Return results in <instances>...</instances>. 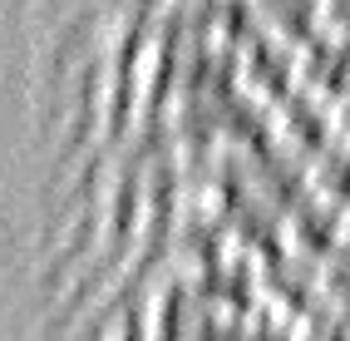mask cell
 I'll return each mask as SVG.
<instances>
[{"instance_id":"1","label":"cell","mask_w":350,"mask_h":341,"mask_svg":"<svg viewBox=\"0 0 350 341\" xmlns=\"http://www.w3.org/2000/svg\"><path fill=\"white\" fill-rule=\"evenodd\" d=\"M296 89L316 104H336L350 89V40L340 35H306L296 45Z\"/></svg>"},{"instance_id":"2","label":"cell","mask_w":350,"mask_h":341,"mask_svg":"<svg viewBox=\"0 0 350 341\" xmlns=\"http://www.w3.org/2000/svg\"><path fill=\"white\" fill-rule=\"evenodd\" d=\"M301 193L340 213L350 203V149L336 144V139L325 149H316L306 164H301Z\"/></svg>"},{"instance_id":"3","label":"cell","mask_w":350,"mask_h":341,"mask_svg":"<svg viewBox=\"0 0 350 341\" xmlns=\"http://www.w3.org/2000/svg\"><path fill=\"white\" fill-rule=\"evenodd\" d=\"M316 30L350 40V0H316Z\"/></svg>"},{"instance_id":"4","label":"cell","mask_w":350,"mask_h":341,"mask_svg":"<svg viewBox=\"0 0 350 341\" xmlns=\"http://www.w3.org/2000/svg\"><path fill=\"white\" fill-rule=\"evenodd\" d=\"M325 114H331V139L350 149V89H345L336 104H325Z\"/></svg>"},{"instance_id":"5","label":"cell","mask_w":350,"mask_h":341,"mask_svg":"<svg viewBox=\"0 0 350 341\" xmlns=\"http://www.w3.org/2000/svg\"><path fill=\"white\" fill-rule=\"evenodd\" d=\"M340 242L350 247V203H345V208H340Z\"/></svg>"},{"instance_id":"6","label":"cell","mask_w":350,"mask_h":341,"mask_svg":"<svg viewBox=\"0 0 350 341\" xmlns=\"http://www.w3.org/2000/svg\"><path fill=\"white\" fill-rule=\"evenodd\" d=\"M345 336H350V327H345Z\"/></svg>"}]
</instances>
